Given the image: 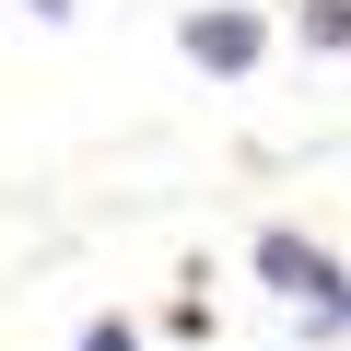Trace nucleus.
Returning a JSON list of instances; mask_svg holds the SVG:
<instances>
[{"instance_id": "3", "label": "nucleus", "mask_w": 351, "mask_h": 351, "mask_svg": "<svg viewBox=\"0 0 351 351\" xmlns=\"http://www.w3.org/2000/svg\"><path fill=\"white\" fill-rule=\"evenodd\" d=\"M304 36L316 47H351V0H304Z\"/></svg>"}, {"instance_id": "4", "label": "nucleus", "mask_w": 351, "mask_h": 351, "mask_svg": "<svg viewBox=\"0 0 351 351\" xmlns=\"http://www.w3.org/2000/svg\"><path fill=\"white\" fill-rule=\"evenodd\" d=\"M82 351H141V339H129V328L106 316V328H82Z\"/></svg>"}, {"instance_id": "2", "label": "nucleus", "mask_w": 351, "mask_h": 351, "mask_svg": "<svg viewBox=\"0 0 351 351\" xmlns=\"http://www.w3.org/2000/svg\"><path fill=\"white\" fill-rule=\"evenodd\" d=\"M188 59L199 71H258V12H188Z\"/></svg>"}, {"instance_id": "1", "label": "nucleus", "mask_w": 351, "mask_h": 351, "mask_svg": "<svg viewBox=\"0 0 351 351\" xmlns=\"http://www.w3.org/2000/svg\"><path fill=\"white\" fill-rule=\"evenodd\" d=\"M258 269L304 304V328H351V281L328 269V246H304V234H258Z\"/></svg>"}]
</instances>
